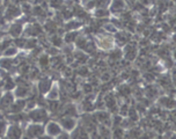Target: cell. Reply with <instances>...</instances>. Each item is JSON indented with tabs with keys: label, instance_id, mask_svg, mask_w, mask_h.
Returning a JSON list of instances; mask_svg holds the SVG:
<instances>
[{
	"label": "cell",
	"instance_id": "obj_37",
	"mask_svg": "<svg viewBox=\"0 0 176 139\" xmlns=\"http://www.w3.org/2000/svg\"><path fill=\"white\" fill-rule=\"evenodd\" d=\"M168 7H169V1H168V0H159V1H158L159 12L163 13L165 11H167Z\"/></svg>",
	"mask_w": 176,
	"mask_h": 139
},
{
	"label": "cell",
	"instance_id": "obj_46",
	"mask_svg": "<svg viewBox=\"0 0 176 139\" xmlns=\"http://www.w3.org/2000/svg\"><path fill=\"white\" fill-rule=\"evenodd\" d=\"M144 79L147 83H152V81H154L156 79V77H155L154 72H147V73H144Z\"/></svg>",
	"mask_w": 176,
	"mask_h": 139
},
{
	"label": "cell",
	"instance_id": "obj_33",
	"mask_svg": "<svg viewBox=\"0 0 176 139\" xmlns=\"http://www.w3.org/2000/svg\"><path fill=\"white\" fill-rule=\"evenodd\" d=\"M141 136H143V132L140 131V129H139V128H134V129H130L126 137H129V138H131V137H133V138H139Z\"/></svg>",
	"mask_w": 176,
	"mask_h": 139
},
{
	"label": "cell",
	"instance_id": "obj_58",
	"mask_svg": "<svg viewBox=\"0 0 176 139\" xmlns=\"http://www.w3.org/2000/svg\"><path fill=\"white\" fill-rule=\"evenodd\" d=\"M130 77H131V74L129 73V72H126V71L121 74V78H122V79H125V80H126V79H129Z\"/></svg>",
	"mask_w": 176,
	"mask_h": 139
},
{
	"label": "cell",
	"instance_id": "obj_30",
	"mask_svg": "<svg viewBox=\"0 0 176 139\" xmlns=\"http://www.w3.org/2000/svg\"><path fill=\"white\" fill-rule=\"evenodd\" d=\"M128 116H129V119L131 122H137L138 119H139V114H138V111L136 110V108H129V111H128Z\"/></svg>",
	"mask_w": 176,
	"mask_h": 139
},
{
	"label": "cell",
	"instance_id": "obj_5",
	"mask_svg": "<svg viewBox=\"0 0 176 139\" xmlns=\"http://www.w3.org/2000/svg\"><path fill=\"white\" fill-rule=\"evenodd\" d=\"M94 117L96 122H100L101 124H104L107 126L111 125V118H110V114L106 110H99L94 114Z\"/></svg>",
	"mask_w": 176,
	"mask_h": 139
},
{
	"label": "cell",
	"instance_id": "obj_48",
	"mask_svg": "<svg viewBox=\"0 0 176 139\" xmlns=\"http://www.w3.org/2000/svg\"><path fill=\"white\" fill-rule=\"evenodd\" d=\"M119 111V115L122 116V117H124V116H128V111H129V105L126 103L123 104V105H121V108L118 109Z\"/></svg>",
	"mask_w": 176,
	"mask_h": 139
},
{
	"label": "cell",
	"instance_id": "obj_19",
	"mask_svg": "<svg viewBox=\"0 0 176 139\" xmlns=\"http://www.w3.org/2000/svg\"><path fill=\"white\" fill-rule=\"evenodd\" d=\"M14 61L12 59V57H5L0 61V67L4 70H11L13 67Z\"/></svg>",
	"mask_w": 176,
	"mask_h": 139
},
{
	"label": "cell",
	"instance_id": "obj_9",
	"mask_svg": "<svg viewBox=\"0 0 176 139\" xmlns=\"http://www.w3.org/2000/svg\"><path fill=\"white\" fill-rule=\"evenodd\" d=\"M159 104L166 109H173L175 107V101L170 96H161L159 97Z\"/></svg>",
	"mask_w": 176,
	"mask_h": 139
},
{
	"label": "cell",
	"instance_id": "obj_7",
	"mask_svg": "<svg viewBox=\"0 0 176 139\" xmlns=\"http://www.w3.org/2000/svg\"><path fill=\"white\" fill-rule=\"evenodd\" d=\"M14 102V95L13 93H11L7 91V93H5L2 97L0 99V109H7L11 107V104Z\"/></svg>",
	"mask_w": 176,
	"mask_h": 139
},
{
	"label": "cell",
	"instance_id": "obj_38",
	"mask_svg": "<svg viewBox=\"0 0 176 139\" xmlns=\"http://www.w3.org/2000/svg\"><path fill=\"white\" fill-rule=\"evenodd\" d=\"M78 71H77V74L79 75V77H82V78H86L89 75V70H88L87 66H79L78 67Z\"/></svg>",
	"mask_w": 176,
	"mask_h": 139
},
{
	"label": "cell",
	"instance_id": "obj_28",
	"mask_svg": "<svg viewBox=\"0 0 176 139\" xmlns=\"http://www.w3.org/2000/svg\"><path fill=\"white\" fill-rule=\"evenodd\" d=\"M78 36H79L78 31L71 30V31H68V33L65 35V38H64V41H65L67 44L73 43V42H75V39H77V37H78Z\"/></svg>",
	"mask_w": 176,
	"mask_h": 139
},
{
	"label": "cell",
	"instance_id": "obj_13",
	"mask_svg": "<svg viewBox=\"0 0 176 139\" xmlns=\"http://www.w3.org/2000/svg\"><path fill=\"white\" fill-rule=\"evenodd\" d=\"M51 86H52L51 80L44 78V79L41 80L40 83H38V91H40L41 94H46V93L49 92V89L51 88Z\"/></svg>",
	"mask_w": 176,
	"mask_h": 139
},
{
	"label": "cell",
	"instance_id": "obj_3",
	"mask_svg": "<svg viewBox=\"0 0 176 139\" xmlns=\"http://www.w3.org/2000/svg\"><path fill=\"white\" fill-rule=\"evenodd\" d=\"M29 117L30 119L35 122V123H41V122H43L48 117V114L45 111V109L44 108H41V109H31L30 114H29Z\"/></svg>",
	"mask_w": 176,
	"mask_h": 139
},
{
	"label": "cell",
	"instance_id": "obj_1",
	"mask_svg": "<svg viewBox=\"0 0 176 139\" xmlns=\"http://www.w3.org/2000/svg\"><path fill=\"white\" fill-rule=\"evenodd\" d=\"M45 130H44V128L41 125L40 123H34V124H31V125L28 126V129H27V137H29V138H37V137H41V136L43 135Z\"/></svg>",
	"mask_w": 176,
	"mask_h": 139
},
{
	"label": "cell",
	"instance_id": "obj_45",
	"mask_svg": "<svg viewBox=\"0 0 176 139\" xmlns=\"http://www.w3.org/2000/svg\"><path fill=\"white\" fill-rule=\"evenodd\" d=\"M122 121H123V117L121 115H115L114 117H112V119H111V124L114 126H119Z\"/></svg>",
	"mask_w": 176,
	"mask_h": 139
},
{
	"label": "cell",
	"instance_id": "obj_50",
	"mask_svg": "<svg viewBox=\"0 0 176 139\" xmlns=\"http://www.w3.org/2000/svg\"><path fill=\"white\" fill-rule=\"evenodd\" d=\"M22 12L23 13H26V14H28V13H30L31 12V5L30 4H28V2H22Z\"/></svg>",
	"mask_w": 176,
	"mask_h": 139
},
{
	"label": "cell",
	"instance_id": "obj_20",
	"mask_svg": "<svg viewBox=\"0 0 176 139\" xmlns=\"http://www.w3.org/2000/svg\"><path fill=\"white\" fill-rule=\"evenodd\" d=\"M117 92H118V95L122 96V97H128L129 95H131V88L128 85H121L117 88Z\"/></svg>",
	"mask_w": 176,
	"mask_h": 139
},
{
	"label": "cell",
	"instance_id": "obj_31",
	"mask_svg": "<svg viewBox=\"0 0 176 139\" xmlns=\"http://www.w3.org/2000/svg\"><path fill=\"white\" fill-rule=\"evenodd\" d=\"M18 48L16 47H7L4 50V56L5 57H14L15 55H18Z\"/></svg>",
	"mask_w": 176,
	"mask_h": 139
},
{
	"label": "cell",
	"instance_id": "obj_2",
	"mask_svg": "<svg viewBox=\"0 0 176 139\" xmlns=\"http://www.w3.org/2000/svg\"><path fill=\"white\" fill-rule=\"evenodd\" d=\"M45 132L48 133L49 137H58L63 132L62 125L57 123V122H49L46 124V129H45Z\"/></svg>",
	"mask_w": 176,
	"mask_h": 139
},
{
	"label": "cell",
	"instance_id": "obj_6",
	"mask_svg": "<svg viewBox=\"0 0 176 139\" xmlns=\"http://www.w3.org/2000/svg\"><path fill=\"white\" fill-rule=\"evenodd\" d=\"M60 125H62V128H64L65 131H73L77 128V119L73 118V116L63 117L60 121Z\"/></svg>",
	"mask_w": 176,
	"mask_h": 139
},
{
	"label": "cell",
	"instance_id": "obj_49",
	"mask_svg": "<svg viewBox=\"0 0 176 139\" xmlns=\"http://www.w3.org/2000/svg\"><path fill=\"white\" fill-rule=\"evenodd\" d=\"M93 91H94V87H93V85L90 83H85L84 86H82V92H84V93H86V94L93 93Z\"/></svg>",
	"mask_w": 176,
	"mask_h": 139
},
{
	"label": "cell",
	"instance_id": "obj_40",
	"mask_svg": "<svg viewBox=\"0 0 176 139\" xmlns=\"http://www.w3.org/2000/svg\"><path fill=\"white\" fill-rule=\"evenodd\" d=\"M111 135L114 136L115 138H123L124 137V130L123 129H121L119 126H115L114 132H112Z\"/></svg>",
	"mask_w": 176,
	"mask_h": 139
},
{
	"label": "cell",
	"instance_id": "obj_29",
	"mask_svg": "<svg viewBox=\"0 0 176 139\" xmlns=\"http://www.w3.org/2000/svg\"><path fill=\"white\" fill-rule=\"evenodd\" d=\"M80 26H82V22H80V21H68L65 25L64 29H65V30H68V31L75 30V29H78Z\"/></svg>",
	"mask_w": 176,
	"mask_h": 139
},
{
	"label": "cell",
	"instance_id": "obj_17",
	"mask_svg": "<svg viewBox=\"0 0 176 139\" xmlns=\"http://www.w3.org/2000/svg\"><path fill=\"white\" fill-rule=\"evenodd\" d=\"M94 15L96 19H106V17H109L110 11L106 7H97Z\"/></svg>",
	"mask_w": 176,
	"mask_h": 139
},
{
	"label": "cell",
	"instance_id": "obj_4",
	"mask_svg": "<svg viewBox=\"0 0 176 139\" xmlns=\"http://www.w3.org/2000/svg\"><path fill=\"white\" fill-rule=\"evenodd\" d=\"M96 42L100 45V48L104 49V50L114 48V39L106 35H99L96 37Z\"/></svg>",
	"mask_w": 176,
	"mask_h": 139
},
{
	"label": "cell",
	"instance_id": "obj_8",
	"mask_svg": "<svg viewBox=\"0 0 176 139\" xmlns=\"http://www.w3.org/2000/svg\"><path fill=\"white\" fill-rule=\"evenodd\" d=\"M125 0H111L110 1V12L112 13H122L125 9Z\"/></svg>",
	"mask_w": 176,
	"mask_h": 139
},
{
	"label": "cell",
	"instance_id": "obj_60",
	"mask_svg": "<svg viewBox=\"0 0 176 139\" xmlns=\"http://www.w3.org/2000/svg\"><path fill=\"white\" fill-rule=\"evenodd\" d=\"M139 2H141L143 5H150L151 0H139Z\"/></svg>",
	"mask_w": 176,
	"mask_h": 139
},
{
	"label": "cell",
	"instance_id": "obj_12",
	"mask_svg": "<svg viewBox=\"0 0 176 139\" xmlns=\"http://www.w3.org/2000/svg\"><path fill=\"white\" fill-rule=\"evenodd\" d=\"M22 13V11L20 8H19L18 6H15V5H13V6H9L8 8H7V11H6V14H5V17L6 19H12V17H18L20 16Z\"/></svg>",
	"mask_w": 176,
	"mask_h": 139
},
{
	"label": "cell",
	"instance_id": "obj_24",
	"mask_svg": "<svg viewBox=\"0 0 176 139\" xmlns=\"http://www.w3.org/2000/svg\"><path fill=\"white\" fill-rule=\"evenodd\" d=\"M63 115H65V116H75L77 115V108H75L74 104H67L63 110Z\"/></svg>",
	"mask_w": 176,
	"mask_h": 139
},
{
	"label": "cell",
	"instance_id": "obj_39",
	"mask_svg": "<svg viewBox=\"0 0 176 139\" xmlns=\"http://www.w3.org/2000/svg\"><path fill=\"white\" fill-rule=\"evenodd\" d=\"M36 45H37V39L33 37L31 39H27L26 44H24V48L29 49V50H33V49L35 48Z\"/></svg>",
	"mask_w": 176,
	"mask_h": 139
},
{
	"label": "cell",
	"instance_id": "obj_18",
	"mask_svg": "<svg viewBox=\"0 0 176 139\" xmlns=\"http://www.w3.org/2000/svg\"><path fill=\"white\" fill-rule=\"evenodd\" d=\"M75 44H77V48L79 49V50L85 51L86 48H87V44H88L87 37H85V36H78L77 39H75Z\"/></svg>",
	"mask_w": 176,
	"mask_h": 139
},
{
	"label": "cell",
	"instance_id": "obj_22",
	"mask_svg": "<svg viewBox=\"0 0 176 139\" xmlns=\"http://www.w3.org/2000/svg\"><path fill=\"white\" fill-rule=\"evenodd\" d=\"M60 96V92L58 89L57 86H51V88L48 92V99L49 100H57Z\"/></svg>",
	"mask_w": 176,
	"mask_h": 139
},
{
	"label": "cell",
	"instance_id": "obj_44",
	"mask_svg": "<svg viewBox=\"0 0 176 139\" xmlns=\"http://www.w3.org/2000/svg\"><path fill=\"white\" fill-rule=\"evenodd\" d=\"M26 38H20V37H15L14 39V44L16 48H24V44H26Z\"/></svg>",
	"mask_w": 176,
	"mask_h": 139
},
{
	"label": "cell",
	"instance_id": "obj_36",
	"mask_svg": "<svg viewBox=\"0 0 176 139\" xmlns=\"http://www.w3.org/2000/svg\"><path fill=\"white\" fill-rule=\"evenodd\" d=\"M38 63H40L41 67H43V69H46V67L50 65V59H49L48 55H43V56H41L40 59H38Z\"/></svg>",
	"mask_w": 176,
	"mask_h": 139
},
{
	"label": "cell",
	"instance_id": "obj_23",
	"mask_svg": "<svg viewBox=\"0 0 176 139\" xmlns=\"http://www.w3.org/2000/svg\"><path fill=\"white\" fill-rule=\"evenodd\" d=\"M49 42L52 44V47L59 48V47L63 44V38L60 37V35L52 34V35H51V37H49Z\"/></svg>",
	"mask_w": 176,
	"mask_h": 139
},
{
	"label": "cell",
	"instance_id": "obj_52",
	"mask_svg": "<svg viewBox=\"0 0 176 139\" xmlns=\"http://www.w3.org/2000/svg\"><path fill=\"white\" fill-rule=\"evenodd\" d=\"M134 108H136V110L138 111V114H144L146 111V107L143 103H141V102H139V103L137 104Z\"/></svg>",
	"mask_w": 176,
	"mask_h": 139
},
{
	"label": "cell",
	"instance_id": "obj_59",
	"mask_svg": "<svg viewBox=\"0 0 176 139\" xmlns=\"http://www.w3.org/2000/svg\"><path fill=\"white\" fill-rule=\"evenodd\" d=\"M170 29H172V27L169 26V25H167V23H163L162 25V30L163 31H170Z\"/></svg>",
	"mask_w": 176,
	"mask_h": 139
},
{
	"label": "cell",
	"instance_id": "obj_26",
	"mask_svg": "<svg viewBox=\"0 0 176 139\" xmlns=\"http://www.w3.org/2000/svg\"><path fill=\"white\" fill-rule=\"evenodd\" d=\"M73 57H74V61H77L79 64H85V63H87L88 61V56L85 53V51H81V50H80L79 52L74 53Z\"/></svg>",
	"mask_w": 176,
	"mask_h": 139
},
{
	"label": "cell",
	"instance_id": "obj_56",
	"mask_svg": "<svg viewBox=\"0 0 176 139\" xmlns=\"http://www.w3.org/2000/svg\"><path fill=\"white\" fill-rule=\"evenodd\" d=\"M63 51H64V53H65L66 56H67V55H72V48L68 47V45H65L64 49H63Z\"/></svg>",
	"mask_w": 176,
	"mask_h": 139
},
{
	"label": "cell",
	"instance_id": "obj_47",
	"mask_svg": "<svg viewBox=\"0 0 176 139\" xmlns=\"http://www.w3.org/2000/svg\"><path fill=\"white\" fill-rule=\"evenodd\" d=\"M31 11H33V14H34V15H36V16H40V15H42V14L44 13L43 7H42V6H40V5L35 6V7L31 9Z\"/></svg>",
	"mask_w": 176,
	"mask_h": 139
},
{
	"label": "cell",
	"instance_id": "obj_14",
	"mask_svg": "<svg viewBox=\"0 0 176 139\" xmlns=\"http://www.w3.org/2000/svg\"><path fill=\"white\" fill-rule=\"evenodd\" d=\"M22 136V129L19 125H12L9 126L7 131V137L8 138H20Z\"/></svg>",
	"mask_w": 176,
	"mask_h": 139
},
{
	"label": "cell",
	"instance_id": "obj_55",
	"mask_svg": "<svg viewBox=\"0 0 176 139\" xmlns=\"http://www.w3.org/2000/svg\"><path fill=\"white\" fill-rule=\"evenodd\" d=\"M6 131V122L0 121V136H2Z\"/></svg>",
	"mask_w": 176,
	"mask_h": 139
},
{
	"label": "cell",
	"instance_id": "obj_62",
	"mask_svg": "<svg viewBox=\"0 0 176 139\" xmlns=\"http://www.w3.org/2000/svg\"><path fill=\"white\" fill-rule=\"evenodd\" d=\"M0 35H1V34H0ZM0 37H1V36H0Z\"/></svg>",
	"mask_w": 176,
	"mask_h": 139
},
{
	"label": "cell",
	"instance_id": "obj_16",
	"mask_svg": "<svg viewBox=\"0 0 176 139\" xmlns=\"http://www.w3.org/2000/svg\"><path fill=\"white\" fill-rule=\"evenodd\" d=\"M22 31H23V27L20 23H14V25H12V26L9 27V34L12 35L13 37L20 36L22 34Z\"/></svg>",
	"mask_w": 176,
	"mask_h": 139
},
{
	"label": "cell",
	"instance_id": "obj_15",
	"mask_svg": "<svg viewBox=\"0 0 176 139\" xmlns=\"http://www.w3.org/2000/svg\"><path fill=\"white\" fill-rule=\"evenodd\" d=\"M14 95L18 96L19 99H24L26 96L29 95V88L24 85H22V86H19L16 89H15V93H14Z\"/></svg>",
	"mask_w": 176,
	"mask_h": 139
},
{
	"label": "cell",
	"instance_id": "obj_10",
	"mask_svg": "<svg viewBox=\"0 0 176 139\" xmlns=\"http://www.w3.org/2000/svg\"><path fill=\"white\" fill-rule=\"evenodd\" d=\"M42 30H43V28L40 25H30L26 29V35L27 36H30V37H36V36L41 35Z\"/></svg>",
	"mask_w": 176,
	"mask_h": 139
},
{
	"label": "cell",
	"instance_id": "obj_34",
	"mask_svg": "<svg viewBox=\"0 0 176 139\" xmlns=\"http://www.w3.org/2000/svg\"><path fill=\"white\" fill-rule=\"evenodd\" d=\"M95 109V105L93 103V101L84 100L82 101V110L84 111H93Z\"/></svg>",
	"mask_w": 176,
	"mask_h": 139
},
{
	"label": "cell",
	"instance_id": "obj_32",
	"mask_svg": "<svg viewBox=\"0 0 176 139\" xmlns=\"http://www.w3.org/2000/svg\"><path fill=\"white\" fill-rule=\"evenodd\" d=\"M122 56H123V51H122V50H118V49H116V50H114V51L109 55V58L112 61H118L119 59L122 58Z\"/></svg>",
	"mask_w": 176,
	"mask_h": 139
},
{
	"label": "cell",
	"instance_id": "obj_42",
	"mask_svg": "<svg viewBox=\"0 0 176 139\" xmlns=\"http://www.w3.org/2000/svg\"><path fill=\"white\" fill-rule=\"evenodd\" d=\"M103 29L108 33H111V34H116L117 33V29H116V27L112 25V23H107V25H103Z\"/></svg>",
	"mask_w": 176,
	"mask_h": 139
},
{
	"label": "cell",
	"instance_id": "obj_27",
	"mask_svg": "<svg viewBox=\"0 0 176 139\" xmlns=\"http://www.w3.org/2000/svg\"><path fill=\"white\" fill-rule=\"evenodd\" d=\"M145 95H146V97H148L151 100V99H154V97H156V96L159 95V92L155 87L148 86L145 89Z\"/></svg>",
	"mask_w": 176,
	"mask_h": 139
},
{
	"label": "cell",
	"instance_id": "obj_61",
	"mask_svg": "<svg viewBox=\"0 0 176 139\" xmlns=\"http://www.w3.org/2000/svg\"><path fill=\"white\" fill-rule=\"evenodd\" d=\"M1 17H2V9L0 8V19H1Z\"/></svg>",
	"mask_w": 176,
	"mask_h": 139
},
{
	"label": "cell",
	"instance_id": "obj_35",
	"mask_svg": "<svg viewBox=\"0 0 176 139\" xmlns=\"http://www.w3.org/2000/svg\"><path fill=\"white\" fill-rule=\"evenodd\" d=\"M2 86H4V88L6 89V91H12L14 88V86H15V83H14L13 80L11 78H7L4 80V83H2Z\"/></svg>",
	"mask_w": 176,
	"mask_h": 139
},
{
	"label": "cell",
	"instance_id": "obj_41",
	"mask_svg": "<svg viewBox=\"0 0 176 139\" xmlns=\"http://www.w3.org/2000/svg\"><path fill=\"white\" fill-rule=\"evenodd\" d=\"M170 78L167 77V75H165V77H161V78L159 79V83L161 85L162 87H169L170 86Z\"/></svg>",
	"mask_w": 176,
	"mask_h": 139
},
{
	"label": "cell",
	"instance_id": "obj_53",
	"mask_svg": "<svg viewBox=\"0 0 176 139\" xmlns=\"http://www.w3.org/2000/svg\"><path fill=\"white\" fill-rule=\"evenodd\" d=\"M110 79H111V74L109 72H104V73L101 74L102 83H108V81H110Z\"/></svg>",
	"mask_w": 176,
	"mask_h": 139
},
{
	"label": "cell",
	"instance_id": "obj_54",
	"mask_svg": "<svg viewBox=\"0 0 176 139\" xmlns=\"http://www.w3.org/2000/svg\"><path fill=\"white\" fill-rule=\"evenodd\" d=\"M95 8V0H88L86 2V9H93Z\"/></svg>",
	"mask_w": 176,
	"mask_h": 139
},
{
	"label": "cell",
	"instance_id": "obj_21",
	"mask_svg": "<svg viewBox=\"0 0 176 139\" xmlns=\"http://www.w3.org/2000/svg\"><path fill=\"white\" fill-rule=\"evenodd\" d=\"M44 29L48 31L50 35H52L55 34V33H57L58 25L55 21H46L45 25H44Z\"/></svg>",
	"mask_w": 176,
	"mask_h": 139
},
{
	"label": "cell",
	"instance_id": "obj_25",
	"mask_svg": "<svg viewBox=\"0 0 176 139\" xmlns=\"http://www.w3.org/2000/svg\"><path fill=\"white\" fill-rule=\"evenodd\" d=\"M99 137H101V138H109V137H111V131H110L109 126L102 124L100 126V129H99Z\"/></svg>",
	"mask_w": 176,
	"mask_h": 139
},
{
	"label": "cell",
	"instance_id": "obj_11",
	"mask_svg": "<svg viewBox=\"0 0 176 139\" xmlns=\"http://www.w3.org/2000/svg\"><path fill=\"white\" fill-rule=\"evenodd\" d=\"M115 38H116L117 44H119L121 47H124L128 42H130L131 36H130V34H126V33H124V31H121V33H117V34H116Z\"/></svg>",
	"mask_w": 176,
	"mask_h": 139
},
{
	"label": "cell",
	"instance_id": "obj_57",
	"mask_svg": "<svg viewBox=\"0 0 176 139\" xmlns=\"http://www.w3.org/2000/svg\"><path fill=\"white\" fill-rule=\"evenodd\" d=\"M48 52L50 53V55H52V56H56V55H58V50L56 49V47L49 48V49H48Z\"/></svg>",
	"mask_w": 176,
	"mask_h": 139
},
{
	"label": "cell",
	"instance_id": "obj_51",
	"mask_svg": "<svg viewBox=\"0 0 176 139\" xmlns=\"http://www.w3.org/2000/svg\"><path fill=\"white\" fill-rule=\"evenodd\" d=\"M11 43H12L11 39H5L4 42H1V43H0V52H2L7 47H9V44Z\"/></svg>",
	"mask_w": 176,
	"mask_h": 139
},
{
	"label": "cell",
	"instance_id": "obj_43",
	"mask_svg": "<svg viewBox=\"0 0 176 139\" xmlns=\"http://www.w3.org/2000/svg\"><path fill=\"white\" fill-rule=\"evenodd\" d=\"M49 5H50L51 8H55V9L60 8L63 5V0H50V1H49Z\"/></svg>",
	"mask_w": 176,
	"mask_h": 139
}]
</instances>
